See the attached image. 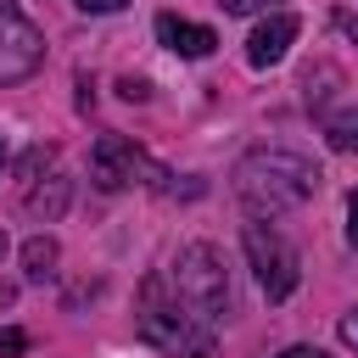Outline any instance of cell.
<instances>
[{"instance_id":"obj_1","label":"cell","mask_w":358,"mask_h":358,"mask_svg":"<svg viewBox=\"0 0 358 358\" xmlns=\"http://www.w3.org/2000/svg\"><path fill=\"white\" fill-rule=\"evenodd\" d=\"M313 190H319V162L302 151L268 145V151H246L235 162V196L246 201L252 218H280V213L313 201Z\"/></svg>"},{"instance_id":"obj_2","label":"cell","mask_w":358,"mask_h":358,"mask_svg":"<svg viewBox=\"0 0 358 358\" xmlns=\"http://www.w3.org/2000/svg\"><path fill=\"white\" fill-rule=\"evenodd\" d=\"M140 336L151 347H162L168 358H213L218 347V330L201 324L173 291H168V274H151L140 285Z\"/></svg>"},{"instance_id":"obj_3","label":"cell","mask_w":358,"mask_h":358,"mask_svg":"<svg viewBox=\"0 0 358 358\" xmlns=\"http://www.w3.org/2000/svg\"><path fill=\"white\" fill-rule=\"evenodd\" d=\"M168 291L201 319V324H218L229 313V274H224V257L207 246V241H190L173 268H168Z\"/></svg>"},{"instance_id":"obj_4","label":"cell","mask_w":358,"mask_h":358,"mask_svg":"<svg viewBox=\"0 0 358 358\" xmlns=\"http://www.w3.org/2000/svg\"><path fill=\"white\" fill-rule=\"evenodd\" d=\"M90 179L101 185V190H129V185H151V190H173L168 179V168H157L129 134H101L95 145H90Z\"/></svg>"},{"instance_id":"obj_5","label":"cell","mask_w":358,"mask_h":358,"mask_svg":"<svg viewBox=\"0 0 358 358\" xmlns=\"http://www.w3.org/2000/svg\"><path fill=\"white\" fill-rule=\"evenodd\" d=\"M241 241H246V257H252V274H257L263 296H268V302H285V296L296 291V280H302L296 246H291L268 218H252V224L241 229Z\"/></svg>"},{"instance_id":"obj_6","label":"cell","mask_w":358,"mask_h":358,"mask_svg":"<svg viewBox=\"0 0 358 358\" xmlns=\"http://www.w3.org/2000/svg\"><path fill=\"white\" fill-rule=\"evenodd\" d=\"M45 62V34L34 17H22L17 0H0V84L34 78Z\"/></svg>"},{"instance_id":"obj_7","label":"cell","mask_w":358,"mask_h":358,"mask_svg":"<svg viewBox=\"0 0 358 358\" xmlns=\"http://www.w3.org/2000/svg\"><path fill=\"white\" fill-rule=\"evenodd\" d=\"M56 162V151L50 145H34L28 157H22V213L34 218V224H56L62 213H67V179L50 168Z\"/></svg>"},{"instance_id":"obj_8","label":"cell","mask_w":358,"mask_h":358,"mask_svg":"<svg viewBox=\"0 0 358 358\" xmlns=\"http://www.w3.org/2000/svg\"><path fill=\"white\" fill-rule=\"evenodd\" d=\"M296 17L291 11H268L257 28H252V39H246V62L252 67H274V62H285V50L296 45Z\"/></svg>"},{"instance_id":"obj_9","label":"cell","mask_w":358,"mask_h":358,"mask_svg":"<svg viewBox=\"0 0 358 358\" xmlns=\"http://www.w3.org/2000/svg\"><path fill=\"white\" fill-rule=\"evenodd\" d=\"M157 39H162L173 56H185V62H201V56H213V45H218V34H213V28L185 22V17H173V11H162V17H157Z\"/></svg>"},{"instance_id":"obj_10","label":"cell","mask_w":358,"mask_h":358,"mask_svg":"<svg viewBox=\"0 0 358 358\" xmlns=\"http://www.w3.org/2000/svg\"><path fill=\"white\" fill-rule=\"evenodd\" d=\"M56 257H62V246H56L50 235H28V241H22V274H28V280H50V274H56Z\"/></svg>"},{"instance_id":"obj_11","label":"cell","mask_w":358,"mask_h":358,"mask_svg":"<svg viewBox=\"0 0 358 358\" xmlns=\"http://www.w3.org/2000/svg\"><path fill=\"white\" fill-rule=\"evenodd\" d=\"M218 6H224V11H229V17H257V11H263V17H268V11H280V6H285V0H218Z\"/></svg>"},{"instance_id":"obj_12","label":"cell","mask_w":358,"mask_h":358,"mask_svg":"<svg viewBox=\"0 0 358 358\" xmlns=\"http://www.w3.org/2000/svg\"><path fill=\"white\" fill-rule=\"evenodd\" d=\"M22 347H28V336L17 324H0V352H22Z\"/></svg>"},{"instance_id":"obj_13","label":"cell","mask_w":358,"mask_h":358,"mask_svg":"<svg viewBox=\"0 0 358 358\" xmlns=\"http://www.w3.org/2000/svg\"><path fill=\"white\" fill-rule=\"evenodd\" d=\"M78 11H90V17H106V11H123L129 0H73Z\"/></svg>"},{"instance_id":"obj_14","label":"cell","mask_w":358,"mask_h":358,"mask_svg":"<svg viewBox=\"0 0 358 358\" xmlns=\"http://www.w3.org/2000/svg\"><path fill=\"white\" fill-rule=\"evenodd\" d=\"M336 330H341V341L358 352V308H352V313H341V324H336Z\"/></svg>"},{"instance_id":"obj_15","label":"cell","mask_w":358,"mask_h":358,"mask_svg":"<svg viewBox=\"0 0 358 358\" xmlns=\"http://www.w3.org/2000/svg\"><path fill=\"white\" fill-rule=\"evenodd\" d=\"M336 145L341 151H358V117L352 123H336Z\"/></svg>"},{"instance_id":"obj_16","label":"cell","mask_w":358,"mask_h":358,"mask_svg":"<svg viewBox=\"0 0 358 358\" xmlns=\"http://www.w3.org/2000/svg\"><path fill=\"white\" fill-rule=\"evenodd\" d=\"M347 241H352V246H358V190H352V196H347Z\"/></svg>"},{"instance_id":"obj_17","label":"cell","mask_w":358,"mask_h":358,"mask_svg":"<svg viewBox=\"0 0 358 358\" xmlns=\"http://www.w3.org/2000/svg\"><path fill=\"white\" fill-rule=\"evenodd\" d=\"M123 95H129V101H145V95H151V90H145V84H140V78H123Z\"/></svg>"},{"instance_id":"obj_18","label":"cell","mask_w":358,"mask_h":358,"mask_svg":"<svg viewBox=\"0 0 358 358\" xmlns=\"http://www.w3.org/2000/svg\"><path fill=\"white\" fill-rule=\"evenodd\" d=\"M274 358H324L319 347H285V352H274Z\"/></svg>"},{"instance_id":"obj_19","label":"cell","mask_w":358,"mask_h":358,"mask_svg":"<svg viewBox=\"0 0 358 358\" xmlns=\"http://www.w3.org/2000/svg\"><path fill=\"white\" fill-rule=\"evenodd\" d=\"M6 252H11V241H6V229H0V263H6Z\"/></svg>"},{"instance_id":"obj_20","label":"cell","mask_w":358,"mask_h":358,"mask_svg":"<svg viewBox=\"0 0 358 358\" xmlns=\"http://www.w3.org/2000/svg\"><path fill=\"white\" fill-rule=\"evenodd\" d=\"M0 168H6V145H0Z\"/></svg>"}]
</instances>
